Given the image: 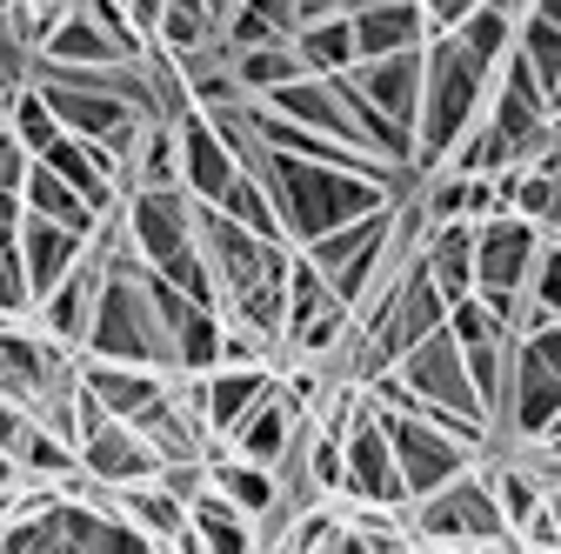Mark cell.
Wrapping results in <instances>:
<instances>
[{
  "mask_svg": "<svg viewBox=\"0 0 561 554\" xmlns=\"http://www.w3.org/2000/svg\"><path fill=\"white\" fill-rule=\"evenodd\" d=\"M254 174L267 181V194H274V207H280V221H288V241H295V247H314L321 234L355 228V221H368V215H381V207L401 200L394 187H381V181H368V174H355V168L301 161V154H280V148H267Z\"/></svg>",
  "mask_w": 561,
  "mask_h": 554,
  "instance_id": "obj_1",
  "label": "cell"
},
{
  "mask_svg": "<svg viewBox=\"0 0 561 554\" xmlns=\"http://www.w3.org/2000/svg\"><path fill=\"white\" fill-rule=\"evenodd\" d=\"M488 94H495V60L468 54L455 34H435L428 41V94H421V127H414V161L421 168H442L461 134L488 114Z\"/></svg>",
  "mask_w": 561,
  "mask_h": 554,
  "instance_id": "obj_2",
  "label": "cell"
},
{
  "mask_svg": "<svg viewBox=\"0 0 561 554\" xmlns=\"http://www.w3.org/2000/svg\"><path fill=\"white\" fill-rule=\"evenodd\" d=\"M541 247H548V228L528 215H508L502 207V215L474 221V295L508 327H522V314H528V274H535Z\"/></svg>",
  "mask_w": 561,
  "mask_h": 554,
  "instance_id": "obj_3",
  "label": "cell"
},
{
  "mask_svg": "<svg viewBox=\"0 0 561 554\" xmlns=\"http://www.w3.org/2000/svg\"><path fill=\"white\" fill-rule=\"evenodd\" d=\"M408 534H421L428 554L435 547L481 554V547L515 541V528H508V515H502V501H495V488H488L481 468H468L461 481H448V488L428 495V501H408Z\"/></svg>",
  "mask_w": 561,
  "mask_h": 554,
  "instance_id": "obj_4",
  "label": "cell"
},
{
  "mask_svg": "<svg viewBox=\"0 0 561 554\" xmlns=\"http://www.w3.org/2000/svg\"><path fill=\"white\" fill-rule=\"evenodd\" d=\"M561 414V321L535 327L515 341V381H508V407H502V448H535Z\"/></svg>",
  "mask_w": 561,
  "mask_h": 554,
  "instance_id": "obj_5",
  "label": "cell"
},
{
  "mask_svg": "<svg viewBox=\"0 0 561 554\" xmlns=\"http://www.w3.org/2000/svg\"><path fill=\"white\" fill-rule=\"evenodd\" d=\"M280 341H288V355H301V361H328L334 348L355 341V308L334 295V281L308 254H295V267H288V334Z\"/></svg>",
  "mask_w": 561,
  "mask_h": 554,
  "instance_id": "obj_6",
  "label": "cell"
},
{
  "mask_svg": "<svg viewBox=\"0 0 561 554\" xmlns=\"http://www.w3.org/2000/svg\"><path fill=\"white\" fill-rule=\"evenodd\" d=\"M375 401V394H368ZM381 422H388V441H394V461H401V481H408V501H428L442 495L448 481H461L481 454L461 448L448 428H435L428 414H401V407H381Z\"/></svg>",
  "mask_w": 561,
  "mask_h": 554,
  "instance_id": "obj_7",
  "label": "cell"
},
{
  "mask_svg": "<svg viewBox=\"0 0 561 554\" xmlns=\"http://www.w3.org/2000/svg\"><path fill=\"white\" fill-rule=\"evenodd\" d=\"M121 228L148 267H168L174 254H187L201 241V200L187 187H127Z\"/></svg>",
  "mask_w": 561,
  "mask_h": 554,
  "instance_id": "obj_8",
  "label": "cell"
},
{
  "mask_svg": "<svg viewBox=\"0 0 561 554\" xmlns=\"http://www.w3.org/2000/svg\"><path fill=\"white\" fill-rule=\"evenodd\" d=\"M394 374L414 388L421 407H455V414H474V422H495V414L481 407L474 374H468V355H461V341H455L448 327L428 334V341H414V348L394 361ZM421 407H414V414H421Z\"/></svg>",
  "mask_w": 561,
  "mask_h": 554,
  "instance_id": "obj_9",
  "label": "cell"
},
{
  "mask_svg": "<svg viewBox=\"0 0 561 554\" xmlns=\"http://www.w3.org/2000/svg\"><path fill=\"white\" fill-rule=\"evenodd\" d=\"M341 441H347V495L362 508H408V481H401V461H394V441H388V422L375 401L355 407Z\"/></svg>",
  "mask_w": 561,
  "mask_h": 554,
  "instance_id": "obj_10",
  "label": "cell"
},
{
  "mask_svg": "<svg viewBox=\"0 0 561 554\" xmlns=\"http://www.w3.org/2000/svg\"><path fill=\"white\" fill-rule=\"evenodd\" d=\"M101 288H107V247H101V234H94V247H88V261L67 274V281L34 308L41 314V334H54L60 348H88V327H94V308H101Z\"/></svg>",
  "mask_w": 561,
  "mask_h": 554,
  "instance_id": "obj_11",
  "label": "cell"
},
{
  "mask_svg": "<svg viewBox=\"0 0 561 554\" xmlns=\"http://www.w3.org/2000/svg\"><path fill=\"white\" fill-rule=\"evenodd\" d=\"M241 174H248V168L234 161V148L215 134V120H207L201 107H187V114H181V187H187L201 207H221Z\"/></svg>",
  "mask_w": 561,
  "mask_h": 554,
  "instance_id": "obj_12",
  "label": "cell"
},
{
  "mask_svg": "<svg viewBox=\"0 0 561 554\" xmlns=\"http://www.w3.org/2000/svg\"><path fill=\"white\" fill-rule=\"evenodd\" d=\"M362 94L394 120V127H421V94H428V47H408V54H388V60H362L355 67ZM421 154V148H414Z\"/></svg>",
  "mask_w": 561,
  "mask_h": 554,
  "instance_id": "obj_13",
  "label": "cell"
},
{
  "mask_svg": "<svg viewBox=\"0 0 561 554\" xmlns=\"http://www.w3.org/2000/svg\"><path fill=\"white\" fill-rule=\"evenodd\" d=\"M301 428H308V407H301L295 394H280V388H274L267 401H254V407L241 414V428L228 435V448L280 474V461H288V448L301 441Z\"/></svg>",
  "mask_w": 561,
  "mask_h": 554,
  "instance_id": "obj_14",
  "label": "cell"
},
{
  "mask_svg": "<svg viewBox=\"0 0 561 554\" xmlns=\"http://www.w3.org/2000/svg\"><path fill=\"white\" fill-rule=\"evenodd\" d=\"M88 234H75V228H60V221H41V215H27V228H21V267H27V288H34V308L75 274L81 261H88Z\"/></svg>",
  "mask_w": 561,
  "mask_h": 554,
  "instance_id": "obj_15",
  "label": "cell"
},
{
  "mask_svg": "<svg viewBox=\"0 0 561 554\" xmlns=\"http://www.w3.org/2000/svg\"><path fill=\"white\" fill-rule=\"evenodd\" d=\"M428 41H435V27H428V8H421V0H375V8L355 14L362 60H388V54L428 47Z\"/></svg>",
  "mask_w": 561,
  "mask_h": 554,
  "instance_id": "obj_16",
  "label": "cell"
},
{
  "mask_svg": "<svg viewBox=\"0 0 561 554\" xmlns=\"http://www.w3.org/2000/svg\"><path fill=\"white\" fill-rule=\"evenodd\" d=\"M168 381H174V374H161V368H127V361H88V368H81V388H88L107 414H121V422L148 414V407L168 394Z\"/></svg>",
  "mask_w": 561,
  "mask_h": 554,
  "instance_id": "obj_17",
  "label": "cell"
},
{
  "mask_svg": "<svg viewBox=\"0 0 561 554\" xmlns=\"http://www.w3.org/2000/svg\"><path fill=\"white\" fill-rule=\"evenodd\" d=\"M280 381L274 368H215V374H201V414H207V435H234L241 428V414L254 401H267Z\"/></svg>",
  "mask_w": 561,
  "mask_h": 554,
  "instance_id": "obj_18",
  "label": "cell"
},
{
  "mask_svg": "<svg viewBox=\"0 0 561 554\" xmlns=\"http://www.w3.org/2000/svg\"><path fill=\"white\" fill-rule=\"evenodd\" d=\"M207 488H221L248 521H261V515H288L280 474L261 468V461H248V454H215V461H207Z\"/></svg>",
  "mask_w": 561,
  "mask_h": 554,
  "instance_id": "obj_19",
  "label": "cell"
},
{
  "mask_svg": "<svg viewBox=\"0 0 561 554\" xmlns=\"http://www.w3.org/2000/svg\"><path fill=\"white\" fill-rule=\"evenodd\" d=\"M21 194H27V215H41V221H60V228L88 234V241L107 228V215H101V207H94V200H88L75 181H60L47 161H34V174H27V187H21Z\"/></svg>",
  "mask_w": 561,
  "mask_h": 554,
  "instance_id": "obj_20",
  "label": "cell"
},
{
  "mask_svg": "<svg viewBox=\"0 0 561 554\" xmlns=\"http://www.w3.org/2000/svg\"><path fill=\"white\" fill-rule=\"evenodd\" d=\"M34 60H54V67H114V60H134V54H121V47L88 21L81 0H75V8L47 27V41L34 47Z\"/></svg>",
  "mask_w": 561,
  "mask_h": 554,
  "instance_id": "obj_21",
  "label": "cell"
},
{
  "mask_svg": "<svg viewBox=\"0 0 561 554\" xmlns=\"http://www.w3.org/2000/svg\"><path fill=\"white\" fill-rule=\"evenodd\" d=\"M421 261H428V274L448 295V308L468 301L474 295V221H442L428 241H421Z\"/></svg>",
  "mask_w": 561,
  "mask_h": 554,
  "instance_id": "obj_22",
  "label": "cell"
},
{
  "mask_svg": "<svg viewBox=\"0 0 561 554\" xmlns=\"http://www.w3.org/2000/svg\"><path fill=\"white\" fill-rule=\"evenodd\" d=\"M295 54L308 60V74H347L362 67V47H355V14H328V21H301L295 27Z\"/></svg>",
  "mask_w": 561,
  "mask_h": 554,
  "instance_id": "obj_23",
  "label": "cell"
},
{
  "mask_svg": "<svg viewBox=\"0 0 561 554\" xmlns=\"http://www.w3.org/2000/svg\"><path fill=\"white\" fill-rule=\"evenodd\" d=\"M194 534H201V554H261L254 534H248V515L221 488H207L194 501Z\"/></svg>",
  "mask_w": 561,
  "mask_h": 554,
  "instance_id": "obj_24",
  "label": "cell"
},
{
  "mask_svg": "<svg viewBox=\"0 0 561 554\" xmlns=\"http://www.w3.org/2000/svg\"><path fill=\"white\" fill-rule=\"evenodd\" d=\"M234 74H241L248 101H267V94H280L288 81H301V74H308V60L295 54V41H274V47H248V54H234Z\"/></svg>",
  "mask_w": 561,
  "mask_h": 554,
  "instance_id": "obj_25",
  "label": "cell"
},
{
  "mask_svg": "<svg viewBox=\"0 0 561 554\" xmlns=\"http://www.w3.org/2000/svg\"><path fill=\"white\" fill-rule=\"evenodd\" d=\"M221 215H228V221H241V228H248V234H261V241H288V221H280V207H274V194H267V181H261V174H241V181L228 187ZM288 247H295V241H288Z\"/></svg>",
  "mask_w": 561,
  "mask_h": 554,
  "instance_id": "obj_26",
  "label": "cell"
},
{
  "mask_svg": "<svg viewBox=\"0 0 561 554\" xmlns=\"http://www.w3.org/2000/svg\"><path fill=\"white\" fill-rule=\"evenodd\" d=\"M8 127L21 134V148H27L34 161H41V154L60 141V134H67V127H60V114L47 107V94H41L34 81H21V88L8 94Z\"/></svg>",
  "mask_w": 561,
  "mask_h": 554,
  "instance_id": "obj_27",
  "label": "cell"
},
{
  "mask_svg": "<svg viewBox=\"0 0 561 554\" xmlns=\"http://www.w3.org/2000/svg\"><path fill=\"white\" fill-rule=\"evenodd\" d=\"M515 47L528 54V67L541 74V88L554 94V88H561V27H548L541 14H528V21H522V34H515Z\"/></svg>",
  "mask_w": 561,
  "mask_h": 554,
  "instance_id": "obj_28",
  "label": "cell"
},
{
  "mask_svg": "<svg viewBox=\"0 0 561 554\" xmlns=\"http://www.w3.org/2000/svg\"><path fill=\"white\" fill-rule=\"evenodd\" d=\"M421 8H428V27H435V34H455L468 14L488 8V0H421Z\"/></svg>",
  "mask_w": 561,
  "mask_h": 554,
  "instance_id": "obj_29",
  "label": "cell"
},
{
  "mask_svg": "<svg viewBox=\"0 0 561 554\" xmlns=\"http://www.w3.org/2000/svg\"><path fill=\"white\" fill-rule=\"evenodd\" d=\"M121 8L134 14V27L148 34V47H154V34H161V14H168V0H121Z\"/></svg>",
  "mask_w": 561,
  "mask_h": 554,
  "instance_id": "obj_30",
  "label": "cell"
},
{
  "mask_svg": "<svg viewBox=\"0 0 561 554\" xmlns=\"http://www.w3.org/2000/svg\"><path fill=\"white\" fill-rule=\"evenodd\" d=\"M375 0H301V21H328V14H362Z\"/></svg>",
  "mask_w": 561,
  "mask_h": 554,
  "instance_id": "obj_31",
  "label": "cell"
},
{
  "mask_svg": "<svg viewBox=\"0 0 561 554\" xmlns=\"http://www.w3.org/2000/svg\"><path fill=\"white\" fill-rule=\"evenodd\" d=\"M535 14H541L548 27H561V0H535Z\"/></svg>",
  "mask_w": 561,
  "mask_h": 554,
  "instance_id": "obj_32",
  "label": "cell"
},
{
  "mask_svg": "<svg viewBox=\"0 0 561 554\" xmlns=\"http://www.w3.org/2000/svg\"><path fill=\"white\" fill-rule=\"evenodd\" d=\"M481 554H528L522 541H502V547H481Z\"/></svg>",
  "mask_w": 561,
  "mask_h": 554,
  "instance_id": "obj_33",
  "label": "cell"
},
{
  "mask_svg": "<svg viewBox=\"0 0 561 554\" xmlns=\"http://www.w3.org/2000/svg\"><path fill=\"white\" fill-rule=\"evenodd\" d=\"M548 241H554V247H561V221H554V228H548Z\"/></svg>",
  "mask_w": 561,
  "mask_h": 554,
  "instance_id": "obj_34",
  "label": "cell"
},
{
  "mask_svg": "<svg viewBox=\"0 0 561 554\" xmlns=\"http://www.w3.org/2000/svg\"><path fill=\"white\" fill-rule=\"evenodd\" d=\"M554 120H561V88H554Z\"/></svg>",
  "mask_w": 561,
  "mask_h": 554,
  "instance_id": "obj_35",
  "label": "cell"
},
{
  "mask_svg": "<svg viewBox=\"0 0 561 554\" xmlns=\"http://www.w3.org/2000/svg\"><path fill=\"white\" fill-rule=\"evenodd\" d=\"M554 521H561V488H554Z\"/></svg>",
  "mask_w": 561,
  "mask_h": 554,
  "instance_id": "obj_36",
  "label": "cell"
},
{
  "mask_svg": "<svg viewBox=\"0 0 561 554\" xmlns=\"http://www.w3.org/2000/svg\"><path fill=\"white\" fill-rule=\"evenodd\" d=\"M221 8H234V0H221Z\"/></svg>",
  "mask_w": 561,
  "mask_h": 554,
  "instance_id": "obj_37",
  "label": "cell"
},
{
  "mask_svg": "<svg viewBox=\"0 0 561 554\" xmlns=\"http://www.w3.org/2000/svg\"><path fill=\"white\" fill-rule=\"evenodd\" d=\"M321 554H334V547H321Z\"/></svg>",
  "mask_w": 561,
  "mask_h": 554,
  "instance_id": "obj_38",
  "label": "cell"
},
{
  "mask_svg": "<svg viewBox=\"0 0 561 554\" xmlns=\"http://www.w3.org/2000/svg\"><path fill=\"white\" fill-rule=\"evenodd\" d=\"M554 554H561V547H554Z\"/></svg>",
  "mask_w": 561,
  "mask_h": 554,
  "instance_id": "obj_39",
  "label": "cell"
}]
</instances>
